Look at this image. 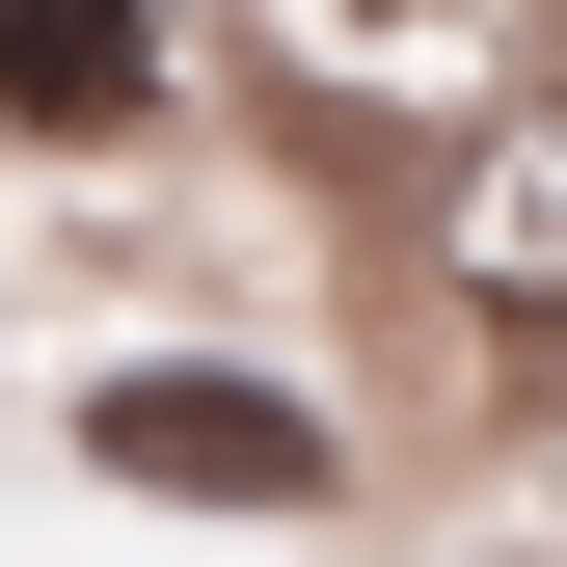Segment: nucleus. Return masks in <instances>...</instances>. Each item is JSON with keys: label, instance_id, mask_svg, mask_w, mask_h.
<instances>
[{"label": "nucleus", "instance_id": "obj_1", "mask_svg": "<svg viewBox=\"0 0 567 567\" xmlns=\"http://www.w3.org/2000/svg\"><path fill=\"white\" fill-rule=\"evenodd\" d=\"M82 460H109V486H217V514H324V486H351L324 405H298V379H217V351L82 379Z\"/></svg>", "mask_w": 567, "mask_h": 567}, {"label": "nucleus", "instance_id": "obj_2", "mask_svg": "<svg viewBox=\"0 0 567 567\" xmlns=\"http://www.w3.org/2000/svg\"><path fill=\"white\" fill-rule=\"evenodd\" d=\"M433 270H460L486 324H567V109H514V135L460 163V217H433Z\"/></svg>", "mask_w": 567, "mask_h": 567}, {"label": "nucleus", "instance_id": "obj_3", "mask_svg": "<svg viewBox=\"0 0 567 567\" xmlns=\"http://www.w3.org/2000/svg\"><path fill=\"white\" fill-rule=\"evenodd\" d=\"M163 109V0H0V135H135Z\"/></svg>", "mask_w": 567, "mask_h": 567}]
</instances>
